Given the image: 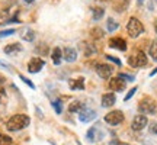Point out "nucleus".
Instances as JSON below:
<instances>
[{
  "mask_svg": "<svg viewBox=\"0 0 157 145\" xmlns=\"http://www.w3.org/2000/svg\"><path fill=\"white\" fill-rule=\"evenodd\" d=\"M29 122H31V119H29L26 115H13V116L7 121L6 128H7V131H10V132H17V131H21V129L26 128L29 125Z\"/></svg>",
  "mask_w": 157,
  "mask_h": 145,
  "instance_id": "1",
  "label": "nucleus"
},
{
  "mask_svg": "<svg viewBox=\"0 0 157 145\" xmlns=\"http://www.w3.org/2000/svg\"><path fill=\"white\" fill-rule=\"evenodd\" d=\"M127 32L131 38H138L144 32V26L137 17H129L128 23H127Z\"/></svg>",
  "mask_w": 157,
  "mask_h": 145,
  "instance_id": "2",
  "label": "nucleus"
},
{
  "mask_svg": "<svg viewBox=\"0 0 157 145\" xmlns=\"http://www.w3.org/2000/svg\"><path fill=\"white\" fill-rule=\"evenodd\" d=\"M128 64L131 65V67H135V68L144 67V65H147V55L143 52V51L137 50L132 55H129Z\"/></svg>",
  "mask_w": 157,
  "mask_h": 145,
  "instance_id": "3",
  "label": "nucleus"
},
{
  "mask_svg": "<svg viewBox=\"0 0 157 145\" xmlns=\"http://www.w3.org/2000/svg\"><path fill=\"white\" fill-rule=\"evenodd\" d=\"M138 110L144 115H156L157 112V103L151 99H143L138 105Z\"/></svg>",
  "mask_w": 157,
  "mask_h": 145,
  "instance_id": "4",
  "label": "nucleus"
},
{
  "mask_svg": "<svg viewBox=\"0 0 157 145\" xmlns=\"http://www.w3.org/2000/svg\"><path fill=\"white\" fill-rule=\"evenodd\" d=\"M105 122L108 125H112V126H117L119 123L124 122V113L121 110H112L106 113V116H105Z\"/></svg>",
  "mask_w": 157,
  "mask_h": 145,
  "instance_id": "5",
  "label": "nucleus"
},
{
  "mask_svg": "<svg viewBox=\"0 0 157 145\" xmlns=\"http://www.w3.org/2000/svg\"><path fill=\"white\" fill-rule=\"evenodd\" d=\"M45 65V61L42 58H39V57H34L28 64V71L35 74V72H39L42 70V67Z\"/></svg>",
  "mask_w": 157,
  "mask_h": 145,
  "instance_id": "6",
  "label": "nucleus"
},
{
  "mask_svg": "<svg viewBox=\"0 0 157 145\" xmlns=\"http://www.w3.org/2000/svg\"><path fill=\"white\" fill-rule=\"evenodd\" d=\"M103 135H105L103 131H101L98 126H92V128L87 131V139H89L90 142H98V141L103 139Z\"/></svg>",
  "mask_w": 157,
  "mask_h": 145,
  "instance_id": "7",
  "label": "nucleus"
},
{
  "mask_svg": "<svg viewBox=\"0 0 157 145\" xmlns=\"http://www.w3.org/2000/svg\"><path fill=\"white\" fill-rule=\"evenodd\" d=\"M95 117H96V112L93 110V109H90V107H83L82 110L78 112V119L84 123L93 121Z\"/></svg>",
  "mask_w": 157,
  "mask_h": 145,
  "instance_id": "8",
  "label": "nucleus"
},
{
  "mask_svg": "<svg viewBox=\"0 0 157 145\" xmlns=\"http://www.w3.org/2000/svg\"><path fill=\"white\" fill-rule=\"evenodd\" d=\"M147 116L146 115H137V116L132 119V123H131V128L134 129V131H141V129H144L147 126Z\"/></svg>",
  "mask_w": 157,
  "mask_h": 145,
  "instance_id": "9",
  "label": "nucleus"
},
{
  "mask_svg": "<svg viewBox=\"0 0 157 145\" xmlns=\"http://www.w3.org/2000/svg\"><path fill=\"white\" fill-rule=\"evenodd\" d=\"M96 72H98V76L101 78L106 80V78H109L113 74V67L108 65V64H99L96 67Z\"/></svg>",
  "mask_w": 157,
  "mask_h": 145,
  "instance_id": "10",
  "label": "nucleus"
},
{
  "mask_svg": "<svg viewBox=\"0 0 157 145\" xmlns=\"http://www.w3.org/2000/svg\"><path fill=\"white\" fill-rule=\"evenodd\" d=\"M125 86H127V83L119 77H115V78H111V80H109V89L111 90L122 91V90H125Z\"/></svg>",
  "mask_w": 157,
  "mask_h": 145,
  "instance_id": "11",
  "label": "nucleus"
},
{
  "mask_svg": "<svg viewBox=\"0 0 157 145\" xmlns=\"http://www.w3.org/2000/svg\"><path fill=\"white\" fill-rule=\"evenodd\" d=\"M63 58L66 60L67 62H74L77 60V51L74 50V48H64V52H63Z\"/></svg>",
  "mask_w": 157,
  "mask_h": 145,
  "instance_id": "12",
  "label": "nucleus"
},
{
  "mask_svg": "<svg viewBox=\"0 0 157 145\" xmlns=\"http://www.w3.org/2000/svg\"><path fill=\"white\" fill-rule=\"evenodd\" d=\"M115 102H117L115 95H113V93H106V95L102 96L101 105H102V107H111L115 105Z\"/></svg>",
  "mask_w": 157,
  "mask_h": 145,
  "instance_id": "13",
  "label": "nucleus"
},
{
  "mask_svg": "<svg viewBox=\"0 0 157 145\" xmlns=\"http://www.w3.org/2000/svg\"><path fill=\"white\" fill-rule=\"evenodd\" d=\"M109 46L115 48V50H119V51H125L127 50V42L122 38H112L109 41Z\"/></svg>",
  "mask_w": 157,
  "mask_h": 145,
  "instance_id": "14",
  "label": "nucleus"
},
{
  "mask_svg": "<svg viewBox=\"0 0 157 145\" xmlns=\"http://www.w3.org/2000/svg\"><path fill=\"white\" fill-rule=\"evenodd\" d=\"M3 51H5V54H7V55H15V54L22 51V45L17 44V42H13V44H9L7 46H5Z\"/></svg>",
  "mask_w": 157,
  "mask_h": 145,
  "instance_id": "15",
  "label": "nucleus"
},
{
  "mask_svg": "<svg viewBox=\"0 0 157 145\" xmlns=\"http://www.w3.org/2000/svg\"><path fill=\"white\" fill-rule=\"evenodd\" d=\"M68 86L71 90H83L84 89V78L78 77V78H71L68 81Z\"/></svg>",
  "mask_w": 157,
  "mask_h": 145,
  "instance_id": "16",
  "label": "nucleus"
},
{
  "mask_svg": "<svg viewBox=\"0 0 157 145\" xmlns=\"http://www.w3.org/2000/svg\"><path fill=\"white\" fill-rule=\"evenodd\" d=\"M21 38L23 41H26V42H32L35 39V32L31 28H23L21 31Z\"/></svg>",
  "mask_w": 157,
  "mask_h": 145,
  "instance_id": "17",
  "label": "nucleus"
},
{
  "mask_svg": "<svg viewBox=\"0 0 157 145\" xmlns=\"http://www.w3.org/2000/svg\"><path fill=\"white\" fill-rule=\"evenodd\" d=\"M51 58H52V61H54V64H56V65H58V64L61 62V58H63L61 48H58V46H56V48L52 50V52H51Z\"/></svg>",
  "mask_w": 157,
  "mask_h": 145,
  "instance_id": "18",
  "label": "nucleus"
},
{
  "mask_svg": "<svg viewBox=\"0 0 157 145\" xmlns=\"http://www.w3.org/2000/svg\"><path fill=\"white\" fill-rule=\"evenodd\" d=\"M129 0H113V7L117 12H124L128 7Z\"/></svg>",
  "mask_w": 157,
  "mask_h": 145,
  "instance_id": "19",
  "label": "nucleus"
},
{
  "mask_svg": "<svg viewBox=\"0 0 157 145\" xmlns=\"http://www.w3.org/2000/svg\"><path fill=\"white\" fill-rule=\"evenodd\" d=\"M83 103H82V102H73V103H71V105H70V106H68V112H71V113H78V112L82 110V109H83Z\"/></svg>",
  "mask_w": 157,
  "mask_h": 145,
  "instance_id": "20",
  "label": "nucleus"
},
{
  "mask_svg": "<svg viewBox=\"0 0 157 145\" xmlns=\"http://www.w3.org/2000/svg\"><path fill=\"white\" fill-rule=\"evenodd\" d=\"M92 15H93V20H99L105 15V10L102 7H93L92 9Z\"/></svg>",
  "mask_w": 157,
  "mask_h": 145,
  "instance_id": "21",
  "label": "nucleus"
},
{
  "mask_svg": "<svg viewBox=\"0 0 157 145\" xmlns=\"http://www.w3.org/2000/svg\"><path fill=\"white\" fill-rule=\"evenodd\" d=\"M148 52H150V57H151L153 60H154V61H157V39H154V41L151 42Z\"/></svg>",
  "mask_w": 157,
  "mask_h": 145,
  "instance_id": "22",
  "label": "nucleus"
},
{
  "mask_svg": "<svg viewBox=\"0 0 157 145\" xmlns=\"http://www.w3.org/2000/svg\"><path fill=\"white\" fill-rule=\"evenodd\" d=\"M106 25H108V31H109V32H113V31H117V29L119 28V23H118L117 20H113L112 17H109L106 20Z\"/></svg>",
  "mask_w": 157,
  "mask_h": 145,
  "instance_id": "23",
  "label": "nucleus"
},
{
  "mask_svg": "<svg viewBox=\"0 0 157 145\" xmlns=\"http://www.w3.org/2000/svg\"><path fill=\"white\" fill-rule=\"evenodd\" d=\"M83 46H84V55H86V57H90L92 54H95V52H96V48L93 46V45L83 44Z\"/></svg>",
  "mask_w": 157,
  "mask_h": 145,
  "instance_id": "24",
  "label": "nucleus"
},
{
  "mask_svg": "<svg viewBox=\"0 0 157 145\" xmlns=\"http://www.w3.org/2000/svg\"><path fill=\"white\" fill-rule=\"evenodd\" d=\"M51 105H52V107L56 109V113L61 115V113H63V102L61 100H54Z\"/></svg>",
  "mask_w": 157,
  "mask_h": 145,
  "instance_id": "25",
  "label": "nucleus"
},
{
  "mask_svg": "<svg viewBox=\"0 0 157 145\" xmlns=\"http://www.w3.org/2000/svg\"><path fill=\"white\" fill-rule=\"evenodd\" d=\"M0 145H12V138L0 132Z\"/></svg>",
  "mask_w": 157,
  "mask_h": 145,
  "instance_id": "26",
  "label": "nucleus"
},
{
  "mask_svg": "<svg viewBox=\"0 0 157 145\" xmlns=\"http://www.w3.org/2000/svg\"><path fill=\"white\" fill-rule=\"evenodd\" d=\"M119 78H122L124 81L127 80V81H134V76H131V74H125V72H121L119 76H118Z\"/></svg>",
  "mask_w": 157,
  "mask_h": 145,
  "instance_id": "27",
  "label": "nucleus"
},
{
  "mask_svg": "<svg viewBox=\"0 0 157 145\" xmlns=\"http://www.w3.org/2000/svg\"><path fill=\"white\" fill-rule=\"evenodd\" d=\"M16 32L15 29H6V31H2L0 32V38H5V36H10V35H13Z\"/></svg>",
  "mask_w": 157,
  "mask_h": 145,
  "instance_id": "28",
  "label": "nucleus"
},
{
  "mask_svg": "<svg viewBox=\"0 0 157 145\" xmlns=\"http://www.w3.org/2000/svg\"><path fill=\"white\" fill-rule=\"evenodd\" d=\"M6 99H7V95H6V90L0 87V105L6 103Z\"/></svg>",
  "mask_w": 157,
  "mask_h": 145,
  "instance_id": "29",
  "label": "nucleus"
},
{
  "mask_svg": "<svg viewBox=\"0 0 157 145\" xmlns=\"http://www.w3.org/2000/svg\"><path fill=\"white\" fill-rule=\"evenodd\" d=\"M19 78H21V80H22V81H23V83H25V84H28V86H29V87H31V89H32V90L35 89V84L32 83L31 80H28V78L25 77V76H21V77H19Z\"/></svg>",
  "mask_w": 157,
  "mask_h": 145,
  "instance_id": "30",
  "label": "nucleus"
},
{
  "mask_svg": "<svg viewBox=\"0 0 157 145\" xmlns=\"http://www.w3.org/2000/svg\"><path fill=\"white\" fill-rule=\"evenodd\" d=\"M92 35H93L95 38H102V36H103V32H102V29L95 28L93 31H92Z\"/></svg>",
  "mask_w": 157,
  "mask_h": 145,
  "instance_id": "31",
  "label": "nucleus"
},
{
  "mask_svg": "<svg viewBox=\"0 0 157 145\" xmlns=\"http://www.w3.org/2000/svg\"><path fill=\"white\" fill-rule=\"evenodd\" d=\"M135 91H137V87H134V89H131V90H129V91H128V95L125 96V99H124V102H128L129 99H131V97H132V96L135 95Z\"/></svg>",
  "mask_w": 157,
  "mask_h": 145,
  "instance_id": "32",
  "label": "nucleus"
},
{
  "mask_svg": "<svg viewBox=\"0 0 157 145\" xmlns=\"http://www.w3.org/2000/svg\"><path fill=\"white\" fill-rule=\"evenodd\" d=\"M36 52H42V55H45L47 52H48V48H47V45H41L36 48Z\"/></svg>",
  "mask_w": 157,
  "mask_h": 145,
  "instance_id": "33",
  "label": "nucleus"
},
{
  "mask_svg": "<svg viewBox=\"0 0 157 145\" xmlns=\"http://www.w3.org/2000/svg\"><path fill=\"white\" fill-rule=\"evenodd\" d=\"M106 58L109 60V61L115 62L117 65H121V60H118V58H115V57H112V55H106Z\"/></svg>",
  "mask_w": 157,
  "mask_h": 145,
  "instance_id": "34",
  "label": "nucleus"
},
{
  "mask_svg": "<svg viewBox=\"0 0 157 145\" xmlns=\"http://www.w3.org/2000/svg\"><path fill=\"white\" fill-rule=\"evenodd\" d=\"M150 131H151L153 134L157 135V122H153V123H151V126H150Z\"/></svg>",
  "mask_w": 157,
  "mask_h": 145,
  "instance_id": "35",
  "label": "nucleus"
},
{
  "mask_svg": "<svg viewBox=\"0 0 157 145\" xmlns=\"http://www.w3.org/2000/svg\"><path fill=\"white\" fill-rule=\"evenodd\" d=\"M3 83H5V77H3V76H0V86H2Z\"/></svg>",
  "mask_w": 157,
  "mask_h": 145,
  "instance_id": "36",
  "label": "nucleus"
},
{
  "mask_svg": "<svg viewBox=\"0 0 157 145\" xmlns=\"http://www.w3.org/2000/svg\"><path fill=\"white\" fill-rule=\"evenodd\" d=\"M23 2H25V3H28V5H31V3H34L35 0H23Z\"/></svg>",
  "mask_w": 157,
  "mask_h": 145,
  "instance_id": "37",
  "label": "nucleus"
},
{
  "mask_svg": "<svg viewBox=\"0 0 157 145\" xmlns=\"http://www.w3.org/2000/svg\"><path fill=\"white\" fill-rule=\"evenodd\" d=\"M156 72H157V68H154V70H153V71L150 72V76H151V77H153V76H154V74H156Z\"/></svg>",
  "mask_w": 157,
  "mask_h": 145,
  "instance_id": "38",
  "label": "nucleus"
},
{
  "mask_svg": "<svg viewBox=\"0 0 157 145\" xmlns=\"http://www.w3.org/2000/svg\"><path fill=\"white\" fill-rule=\"evenodd\" d=\"M154 31H156V32H157V19H156V20H154Z\"/></svg>",
  "mask_w": 157,
  "mask_h": 145,
  "instance_id": "39",
  "label": "nucleus"
},
{
  "mask_svg": "<svg viewBox=\"0 0 157 145\" xmlns=\"http://www.w3.org/2000/svg\"><path fill=\"white\" fill-rule=\"evenodd\" d=\"M143 2H144V0H138V3H140V5H143Z\"/></svg>",
  "mask_w": 157,
  "mask_h": 145,
  "instance_id": "40",
  "label": "nucleus"
},
{
  "mask_svg": "<svg viewBox=\"0 0 157 145\" xmlns=\"http://www.w3.org/2000/svg\"><path fill=\"white\" fill-rule=\"evenodd\" d=\"M101 2H109V0H101Z\"/></svg>",
  "mask_w": 157,
  "mask_h": 145,
  "instance_id": "41",
  "label": "nucleus"
}]
</instances>
